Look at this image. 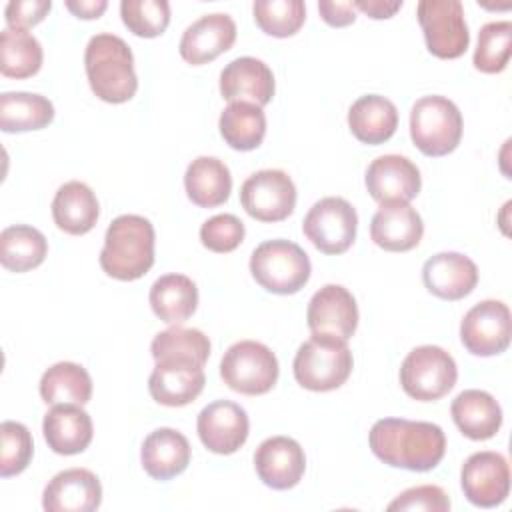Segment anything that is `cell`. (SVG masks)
Here are the masks:
<instances>
[{
  "label": "cell",
  "instance_id": "cell-1",
  "mask_svg": "<svg viewBox=\"0 0 512 512\" xmlns=\"http://www.w3.org/2000/svg\"><path fill=\"white\" fill-rule=\"evenodd\" d=\"M370 450L392 468L428 472L446 452V436L438 424L404 418L376 420L368 434Z\"/></svg>",
  "mask_w": 512,
  "mask_h": 512
},
{
  "label": "cell",
  "instance_id": "cell-2",
  "mask_svg": "<svg viewBox=\"0 0 512 512\" xmlns=\"http://www.w3.org/2000/svg\"><path fill=\"white\" fill-rule=\"evenodd\" d=\"M84 68L92 92L104 102H128L138 90L132 50L116 34L100 32L88 40Z\"/></svg>",
  "mask_w": 512,
  "mask_h": 512
},
{
  "label": "cell",
  "instance_id": "cell-3",
  "mask_svg": "<svg viewBox=\"0 0 512 512\" xmlns=\"http://www.w3.org/2000/svg\"><path fill=\"white\" fill-rule=\"evenodd\" d=\"M154 264V226L138 214H122L110 222L100 252L102 270L116 280H138Z\"/></svg>",
  "mask_w": 512,
  "mask_h": 512
},
{
  "label": "cell",
  "instance_id": "cell-4",
  "mask_svg": "<svg viewBox=\"0 0 512 512\" xmlns=\"http://www.w3.org/2000/svg\"><path fill=\"white\" fill-rule=\"evenodd\" d=\"M352 352L346 340L332 334H312L300 344L292 368L296 382L312 392L340 388L352 372Z\"/></svg>",
  "mask_w": 512,
  "mask_h": 512
},
{
  "label": "cell",
  "instance_id": "cell-5",
  "mask_svg": "<svg viewBox=\"0 0 512 512\" xmlns=\"http://www.w3.org/2000/svg\"><path fill=\"white\" fill-rule=\"evenodd\" d=\"M254 280L272 294H294L310 278L312 266L308 254L290 240H266L250 256Z\"/></svg>",
  "mask_w": 512,
  "mask_h": 512
},
{
  "label": "cell",
  "instance_id": "cell-6",
  "mask_svg": "<svg viewBox=\"0 0 512 512\" xmlns=\"http://www.w3.org/2000/svg\"><path fill=\"white\" fill-rule=\"evenodd\" d=\"M462 114L446 96H422L410 110V136L426 156H446L460 144Z\"/></svg>",
  "mask_w": 512,
  "mask_h": 512
},
{
  "label": "cell",
  "instance_id": "cell-7",
  "mask_svg": "<svg viewBox=\"0 0 512 512\" xmlns=\"http://www.w3.org/2000/svg\"><path fill=\"white\" fill-rule=\"evenodd\" d=\"M456 378L454 358L434 344L412 348L400 366L402 390L420 402L440 400L454 388Z\"/></svg>",
  "mask_w": 512,
  "mask_h": 512
},
{
  "label": "cell",
  "instance_id": "cell-8",
  "mask_svg": "<svg viewBox=\"0 0 512 512\" xmlns=\"http://www.w3.org/2000/svg\"><path fill=\"white\" fill-rule=\"evenodd\" d=\"M220 376L234 392L246 396L266 394L278 380V360L266 344L240 340L224 352L220 360Z\"/></svg>",
  "mask_w": 512,
  "mask_h": 512
},
{
  "label": "cell",
  "instance_id": "cell-9",
  "mask_svg": "<svg viewBox=\"0 0 512 512\" xmlns=\"http://www.w3.org/2000/svg\"><path fill=\"white\" fill-rule=\"evenodd\" d=\"M416 14L430 54L450 60L468 50L470 32L460 0H420Z\"/></svg>",
  "mask_w": 512,
  "mask_h": 512
},
{
  "label": "cell",
  "instance_id": "cell-10",
  "mask_svg": "<svg viewBox=\"0 0 512 512\" xmlns=\"http://www.w3.org/2000/svg\"><path fill=\"white\" fill-rule=\"evenodd\" d=\"M358 214L354 206L340 196L318 200L304 216V236L324 254L346 252L356 238Z\"/></svg>",
  "mask_w": 512,
  "mask_h": 512
},
{
  "label": "cell",
  "instance_id": "cell-11",
  "mask_svg": "<svg viewBox=\"0 0 512 512\" xmlns=\"http://www.w3.org/2000/svg\"><path fill=\"white\" fill-rule=\"evenodd\" d=\"M242 208L260 222H280L294 212L296 186L284 170H258L240 188Z\"/></svg>",
  "mask_w": 512,
  "mask_h": 512
},
{
  "label": "cell",
  "instance_id": "cell-12",
  "mask_svg": "<svg viewBox=\"0 0 512 512\" xmlns=\"http://www.w3.org/2000/svg\"><path fill=\"white\" fill-rule=\"evenodd\" d=\"M510 310L500 300L474 304L460 322V340L474 356L502 354L510 344Z\"/></svg>",
  "mask_w": 512,
  "mask_h": 512
},
{
  "label": "cell",
  "instance_id": "cell-13",
  "mask_svg": "<svg viewBox=\"0 0 512 512\" xmlns=\"http://www.w3.org/2000/svg\"><path fill=\"white\" fill-rule=\"evenodd\" d=\"M460 484L468 502L478 508L500 506L510 492V468L500 452L482 450L466 458Z\"/></svg>",
  "mask_w": 512,
  "mask_h": 512
},
{
  "label": "cell",
  "instance_id": "cell-14",
  "mask_svg": "<svg viewBox=\"0 0 512 512\" xmlns=\"http://www.w3.org/2000/svg\"><path fill=\"white\" fill-rule=\"evenodd\" d=\"M200 442L214 454H234L248 438L250 420L246 410L230 400H214L204 406L196 420Z\"/></svg>",
  "mask_w": 512,
  "mask_h": 512
},
{
  "label": "cell",
  "instance_id": "cell-15",
  "mask_svg": "<svg viewBox=\"0 0 512 512\" xmlns=\"http://www.w3.org/2000/svg\"><path fill=\"white\" fill-rule=\"evenodd\" d=\"M204 382L202 364L184 358H164L156 362L148 378V392L158 404L178 408L194 402L204 390Z\"/></svg>",
  "mask_w": 512,
  "mask_h": 512
},
{
  "label": "cell",
  "instance_id": "cell-16",
  "mask_svg": "<svg viewBox=\"0 0 512 512\" xmlns=\"http://www.w3.org/2000/svg\"><path fill=\"white\" fill-rule=\"evenodd\" d=\"M306 320L312 334L348 340L358 326V306L350 290L340 284H326L310 298Z\"/></svg>",
  "mask_w": 512,
  "mask_h": 512
},
{
  "label": "cell",
  "instance_id": "cell-17",
  "mask_svg": "<svg viewBox=\"0 0 512 512\" xmlns=\"http://www.w3.org/2000/svg\"><path fill=\"white\" fill-rule=\"evenodd\" d=\"M258 478L272 490L294 488L306 470L302 446L288 436H270L254 452Z\"/></svg>",
  "mask_w": 512,
  "mask_h": 512
},
{
  "label": "cell",
  "instance_id": "cell-18",
  "mask_svg": "<svg viewBox=\"0 0 512 512\" xmlns=\"http://www.w3.org/2000/svg\"><path fill=\"white\" fill-rule=\"evenodd\" d=\"M424 224L416 208L402 200L380 202L370 222V238L388 252H406L420 244Z\"/></svg>",
  "mask_w": 512,
  "mask_h": 512
},
{
  "label": "cell",
  "instance_id": "cell-19",
  "mask_svg": "<svg viewBox=\"0 0 512 512\" xmlns=\"http://www.w3.org/2000/svg\"><path fill=\"white\" fill-rule=\"evenodd\" d=\"M102 502V484L86 468L58 472L42 492L46 512H92Z\"/></svg>",
  "mask_w": 512,
  "mask_h": 512
},
{
  "label": "cell",
  "instance_id": "cell-20",
  "mask_svg": "<svg viewBox=\"0 0 512 512\" xmlns=\"http://www.w3.org/2000/svg\"><path fill=\"white\" fill-rule=\"evenodd\" d=\"M236 40V24L230 14H204L192 22L180 38V56L194 66L212 62L232 48Z\"/></svg>",
  "mask_w": 512,
  "mask_h": 512
},
{
  "label": "cell",
  "instance_id": "cell-21",
  "mask_svg": "<svg viewBox=\"0 0 512 512\" xmlns=\"http://www.w3.org/2000/svg\"><path fill=\"white\" fill-rule=\"evenodd\" d=\"M364 182L376 202H410L418 196L422 186L418 166L400 154H384L372 160Z\"/></svg>",
  "mask_w": 512,
  "mask_h": 512
},
{
  "label": "cell",
  "instance_id": "cell-22",
  "mask_svg": "<svg viewBox=\"0 0 512 512\" xmlns=\"http://www.w3.org/2000/svg\"><path fill=\"white\" fill-rule=\"evenodd\" d=\"M220 94L228 102H252L264 106L274 96V74L262 60L240 56L220 72Z\"/></svg>",
  "mask_w": 512,
  "mask_h": 512
},
{
  "label": "cell",
  "instance_id": "cell-23",
  "mask_svg": "<svg viewBox=\"0 0 512 512\" xmlns=\"http://www.w3.org/2000/svg\"><path fill=\"white\" fill-rule=\"evenodd\" d=\"M422 280L428 292L442 300H460L478 284L474 260L460 252H438L422 266Z\"/></svg>",
  "mask_w": 512,
  "mask_h": 512
},
{
  "label": "cell",
  "instance_id": "cell-24",
  "mask_svg": "<svg viewBox=\"0 0 512 512\" xmlns=\"http://www.w3.org/2000/svg\"><path fill=\"white\" fill-rule=\"evenodd\" d=\"M44 440L48 448L62 456L84 452L94 436L92 418L82 406L54 404L42 420Z\"/></svg>",
  "mask_w": 512,
  "mask_h": 512
},
{
  "label": "cell",
  "instance_id": "cell-25",
  "mask_svg": "<svg viewBox=\"0 0 512 512\" xmlns=\"http://www.w3.org/2000/svg\"><path fill=\"white\" fill-rule=\"evenodd\" d=\"M192 448L188 438L174 428H156L150 432L140 450V462L154 480H170L186 470Z\"/></svg>",
  "mask_w": 512,
  "mask_h": 512
},
{
  "label": "cell",
  "instance_id": "cell-26",
  "mask_svg": "<svg viewBox=\"0 0 512 512\" xmlns=\"http://www.w3.org/2000/svg\"><path fill=\"white\" fill-rule=\"evenodd\" d=\"M450 414L458 430L470 440H488L502 426V408L496 398L484 390H464L450 406Z\"/></svg>",
  "mask_w": 512,
  "mask_h": 512
},
{
  "label": "cell",
  "instance_id": "cell-27",
  "mask_svg": "<svg viewBox=\"0 0 512 512\" xmlns=\"http://www.w3.org/2000/svg\"><path fill=\"white\" fill-rule=\"evenodd\" d=\"M98 214V198L84 182L70 180L56 190L52 200V218L62 232L82 236L96 226Z\"/></svg>",
  "mask_w": 512,
  "mask_h": 512
},
{
  "label": "cell",
  "instance_id": "cell-28",
  "mask_svg": "<svg viewBox=\"0 0 512 512\" xmlns=\"http://www.w3.org/2000/svg\"><path fill=\"white\" fill-rule=\"evenodd\" d=\"M350 132L364 144H382L398 128V110L380 94L360 96L348 110Z\"/></svg>",
  "mask_w": 512,
  "mask_h": 512
},
{
  "label": "cell",
  "instance_id": "cell-29",
  "mask_svg": "<svg viewBox=\"0 0 512 512\" xmlns=\"http://www.w3.org/2000/svg\"><path fill=\"white\" fill-rule=\"evenodd\" d=\"M184 188L196 206L214 208L228 200L232 192V176L222 160L214 156H198L186 168Z\"/></svg>",
  "mask_w": 512,
  "mask_h": 512
},
{
  "label": "cell",
  "instance_id": "cell-30",
  "mask_svg": "<svg viewBox=\"0 0 512 512\" xmlns=\"http://www.w3.org/2000/svg\"><path fill=\"white\" fill-rule=\"evenodd\" d=\"M152 312L166 324H180L188 320L198 306V288L184 274L160 276L148 294Z\"/></svg>",
  "mask_w": 512,
  "mask_h": 512
},
{
  "label": "cell",
  "instance_id": "cell-31",
  "mask_svg": "<svg viewBox=\"0 0 512 512\" xmlns=\"http://www.w3.org/2000/svg\"><path fill=\"white\" fill-rule=\"evenodd\" d=\"M224 142L240 152L254 150L266 134V116L262 106L252 102H230L218 120Z\"/></svg>",
  "mask_w": 512,
  "mask_h": 512
},
{
  "label": "cell",
  "instance_id": "cell-32",
  "mask_svg": "<svg viewBox=\"0 0 512 512\" xmlns=\"http://www.w3.org/2000/svg\"><path fill=\"white\" fill-rule=\"evenodd\" d=\"M40 396L46 404L84 406L92 396V378L76 362H56L40 378Z\"/></svg>",
  "mask_w": 512,
  "mask_h": 512
},
{
  "label": "cell",
  "instance_id": "cell-33",
  "mask_svg": "<svg viewBox=\"0 0 512 512\" xmlns=\"http://www.w3.org/2000/svg\"><path fill=\"white\" fill-rule=\"evenodd\" d=\"M54 120V106L42 94L2 92L0 94V128L4 132L40 130Z\"/></svg>",
  "mask_w": 512,
  "mask_h": 512
},
{
  "label": "cell",
  "instance_id": "cell-34",
  "mask_svg": "<svg viewBox=\"0 0 512 512\" xmlns=\"http://www.w3.org/2000/svg\"><path fill=\"white\" fill-rule=\"evenodd\" d=\"M46 236L26 224H14L0 232V262L10 272H28L44 262Z\"/></svg>",
  "mask_w": 512,
  "mask_h": 512
},
{
  "label": "cell",
  "instance_id": "cell-35",
  "mask_svg": "<svg viewBox=\"0 0 512 512\" xmlns=\"http://www.w3.org/2000/svg\"><path fill=\"white\" fill-rule=\"evenodd\" d=\"M42 66V46L26 30L4 28L0 32V72L6 78H30Z\"/></svg>",
  "mask_w": 512,
  "mask_h": 512
},
{
  "label": "cell",
  "instance_id": "cell-36",
  "mask_svg": "<svg viewBox=\"0 0 512 512\" xmlns=\"http://www.w3.org/2000/svg\"><path fill=\"white\" fill-rule=\"evenodd\" d=\"M150 352L156 362L164 358H184L204 366L210 356V340L202 330L182 328L174 324L172 328L162 330L154 336Z\"/></svg>",
  "mask_w": 512,
  "mask_h": 512
},
{
  "label": "cell",
  "instance_id": "cell-37",
  "mask_svg": "<svg viewBox=\"0 0 512 512\" xmlns=\"http://www.w3.org/2000/svg\"><path fill=\"white\" fill-rule=\"evenodd\" d=\"M512 54V22L494 20L486 22L478 32V44L474 50V66L484 74L502 72L508 66Z\"/></svg>",
  "mask_w": 512,
  "mask_h": 512
},
{
  "label": "cell",
  "instance_id": "cell-38",
  "mask_svg": "<svg viewBox=\"0 0 512 512\" xmlns=\"http://www.w3.org/2000/svg\"><path fill=\"white\" fill-rule=\"evenodd\" d=\"M252 12L260 30L276 38L296 34L306 20L302 0H256Z\"/></svg>",
  "mask_w": 512,
  "mask_h": 512
},
{
  "label": "cell",
  "instance_id": "cell-39",
  "mask_svg": "<svg viewBox=\"0 0 512 512\" xmlns=\"http://www.w3.org/2000/svg\"><path fill=\"white\" fill-rule=\"evenodd\" d=\"M120 16L132 34L154 38L160 36L170 22V4L166 0H122Z\"/></svg>",
  "mask_w": 512,
  "mask_h": 512
},
{
  "label": "cell",
  "instance_id": "cell-40",
  "mask_svg": "<svg viewBox=\"0 0 512 512\" xmlns=\"http://www.w3.org/2000/svg\"><path fill=\"white\" fill-rule=\"evenodd\" d=\"M0 476H16L26 470L34 454V442L30 430L14 420H4L0 424Z\"/></svg>",
  "mask_w": 512,
  "mask_h": 512
},
{
  "label": "cell",
  "instance_id": "cell-41",
  "mask_svg": "<svg viewBox=\"0 0 512 512\" xmlns=\"http://www.w3.org/2000/svg\"><path fill=\"white\" fill-rule=\"evenodd\" d=\"M200 240L212 252H232L244 240V224L234 214H216L202 224Z\"/></svg>",
  "mask_w": 512,
  "mask_h": 512
},
{
  "label": "cell",
  "instance_id": "cell-42",
  "mask_svg": "<svg viewBox=\"0 0 512 512\" xmlns=\"http://www.w3.org/2000/svg\"><path fill=\"white\" fill-rule=\"evenodd\" d=\"M388 510H424V512H448L450 498L448 494L434 484H422L404 490L390 504Z\"/></svg>",
  "mask_w": 512,
  "mask_h": 512
},
{
  "label": "cell",
  "instance_id": "cell-43",
  "mask_svg": "<svg viewBox=\"0 0 512 512\" xmlns=\"http://www.w3.org/2000/svg\"><path fill=\"white\" fill-rule=\"evenodd\" d=\"M50 0H10L4 10V18L8 28L26 30L46 18L50 12Z\"/></svg>",
  "mask_w": 512,
  "mask_h": 512
},
{
  "label": "cell",
  "instance_id": "cell-44",
  "mask_svg": "<svg viewBox=\"0 0 512 512\" xmlns=\"http://www.w3.org/2000/svg\"><path fill=\"white\" fill-rule=\"evenodd\" d=\"M318 12L330 26H348L356 20V8L352 2H332L322 0L318 2Z\"/></svg>",
  "mask_w": 512,
  "mask_h": 512
},
{
  "label": "cell",
  "instance_id": "cell-45",
  "mask_svg": "<svg viewBox=\"0 0 512 512\" xmlns=\"http://www.w3.org/2000/svg\"><path fill=\"white\" fill-rule=\"evenodd\" d=\"M354 8L366 12L370 18H390L402 8V0H354Z\"/></svg>",
  "mask_w": 512,
  "mask_h": 512
},
{
  "label": "cell",
  "instance_id": "cell-46",
  "mask_svg": "<svg viewBox=\"0 0 512 512\" xmlns=\"http://www.w3.org/2000/svg\"><path fill=\"white\" fill-rule=\"evenodd\" d=\"M66 8L78 18H100L108 8L106 0H66Z\"/></svg>",
  "mask_w": 512,
  "mask_h": 512
}]
</instances>
